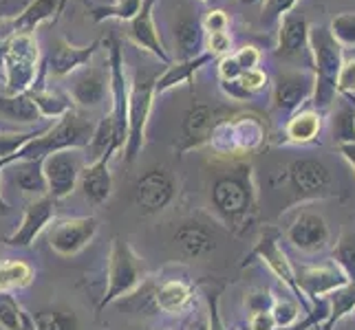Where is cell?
I'll return each mask as SVG.
<instances>
[{
	"mask_svg": "<svg viewBox=\"0 0 355 330\" xmlns=\"http://www.w3.org/2000/svg\"><path fill=\"white\" fill-rule=\"evenodd\" d=\"M265 139V126L259 117L254 115H239V117H221L212 128L207 145L225 156L234 154H250L254 152Z\"/></svg>",
	"mask_w": 355,
	"mask_h": 330,
	"instance_id": "8992f818",
	"label": "cell"
},
{
	"mask_svg": "<svg viewBox=\"0 0 355 330\" xmlns=\"http://www.w3.org/2000/svg\"><path fill=\"white\" fill-rule=\"evenodd\" d=\"M205 300H207V313H205L207 330H225V324L221 320V315H218V293H207Z\"/></svg>",
	"mask_w": 355,
	"mask_h": 330,
	"instance_id": "c3c4849f",
	"label": "cell"
},
{
	"mask_svg": "<svg viewBox=\"0 0 355 330\" xmlns=\"http://www.w3.org/2000/svg\"><path fill=\"white\" fill-rule=\"evenodd\" d=\"M239 82H241V86H243L245 91H250V93L254 95V93H259V91H263V89L267 86V73H265L263 68L243 71V73H241V77H239Z\"/></svg>",
	"mask_w": 355,
	"mask_h": 330,
	"instance_id": "f6af8a7d",
	"label": "cell"
},
{
	"mask_svg": "<svg viewBox=\"0 0 355 330\" xmlns=\"http://www.w3.org/2000/svg\"><path fill=\"white\" fill-rule=\"evenodd\" d=\"M336 89H338V95L345 97V100H353L355 97V59H345V62H342Z\"/></svg>",
	"mask_w": 355,
	"mask_h": 330,
	"instance_id": "b9f144b4",
	"label": "cell"
},
{
	"mask_svg": "<svg viewBox=\"0 0 355 330\" xmlns=\"http://www.w3.org/2000/svg\"><path fill=\"white\" fill-rule=\"evenodd\" d=\"M95 126L87 117L76 113V108L69 110L64 117H60L55 124L49 126L42 134L33 137L29 143H24L22 148L14 154V161L22 158H35L42 161L44 156L62 150H87L93 139Z\"/></svg>",
	"mask_w": 355,
	"mask_h": 330,
	"instance_id": "277c9868",
	"label": "cell"
},
{
	"mask_svg": "<svg viewBox=\"0 0 355 330\" xmlns=\"http://www.w3.org/2000/svg\"><path fill=\"white\" fill-rule=\"evenodd\" d=\"M298 0H265L263 5V22L265 24H274L283 16H287L289 11H293Z\"/></svg>",
	"mask_w": 355,
	"mask_h": 330,
	"instance_id": "ee69618b",
	"label": "cell"
},
{
	"mask_svg": "<svg viewBox=\"0 0 355 330\" xmlns=\"http://www.w3.org/2000/svg\"><path fill=\"white\" fill-rule=\"evenodd\" d=\"M241 5H259V3H263V0H239Z\"/></svg>",
	"mask_w": 355,
	"mask_h": 330,
	"instance_id": "9f6ffc18",
	"label": "cell"
},
{
	"mask_svg": "<svg viewBox=\"0 0 355 330\" xmlns=\"http://www.w3.org/2000/svg\"><path fill=\"white\" fill-rule=\"evenodd\" d=\"M212 59L214 57L210 53L203 51L201 55L192 57V59H179V62L168 64V68L155 82V95H164L170 89L181 86V84H192L194 75H197L205 64H210Z\"/></svg>",
	"mask_w": 355,
	"mask_h": 330,
	"instance_id": "cb8c5ba5",
	"label": "cell"
},
{
	"mask_svg": "<svg viewBox=\"0 0 355 330\" xmlns=\"http://www.w3.org/2000/svg\"><path fill=\"white\" fill-rule=\"evenodd\" d=\"M31 100L38 108L40 117L44 119H60L64 117L69 110H73V102H71V95L60 91V89H46L44 84H38L35 89L29 91Z\"/></svg>",
	"mask_w": 355,
	"mask_h": 330,
	"instance_id": "f1b7e54d",
	"label": "cell"
},
{
	"mask_svg": "<svg viewBox=\"0 0 355 330\" xmlns=\"http://www.w3.org/2000/svg\"><path fill=\"white\" fill-rule=\"evenodd\" d=\"M250 330H276V320L272 315V309H261V311H252L250 315Z\"/></svg>",
	"mask_w": 355,
	"mask_h": 330,
	"instance_id": "681fc988",
	"label": "cell"
},
{
	"mask_svg": "<svg viewBox=\"0 0 355 330\" xmlns=\"http://www.w3.org/2000/svg\"><path fill=\"white\" fill-rule=\"evenodd\" d=\"M355 311V282H349L329 295V315L322 330H331L340 320Z\"/></svg>",
	"mask_w": 355,
	"mask_h": 330,
	"instance_id": "e575fe53",
	"label": "cell"
},
{
	"mask_svg": "<svg viewBox=\"0 0 355 330\" xmlns=\"http://www.w3.org/2000/svg\"><path fill=\"white\" fill-rule=\"evenodd\" d=\"M33 330H80V324L71 313L42 311L33 317Z\"/></svg>",
	"mask_w": 355,
	"mask_h": 330,
	"instance_id": "74e56055",
	"label": "cell"
},
{
	"mask_svg": "<svg viewBox=\"0 0 355 330\" xmlns=\"http://www.w3.org/2000/svg\"><path fill=\"white\" fill-rule=\"evenodd\" d=\"M67 5H69V0H60V16L64 14V9H67Z\"/></svg>",
	"mask_w": 355,
	"mask_h": 330,
	"instance_id": "6f0895ef",
	"label": "cell"
},
{
	"mask_svg": "<svg viewBox=\"0 0 355 330\" xmlns=\"http://www.w3.org/2000/svg\"><path fill=\"white\" fill-rule=\"evenodd\" d=\"M342 48L329 27H309V55H311V73H313V106L320 113H327L338 100V73L345 62Z\"/></svg>",
	"mask_w": 355,
	"mask_h": 330,
	"instance_id": "3957f363",
	"label": "cell"
},
{
	"mask_svg": "<svg viewBox=\"0 0 355 330\" xmlns=\"http://www.w3.org/2000/svg\"><path fill=\"white\" fill-rule=\"evenodd\" d=\"M0 330H33V317L11 293H0Z\"/></svg>",
	"mask_w": 355,
	"mask_h": 330,
	"instance_id": "836d02e7",
	"label": "cell"
},
{
	"mask_svg": "<svg viewBox=\"0 0 355 330\" xmlns=\"http://www.w3.org/2000/svg\"><path fill=\"white\" fill-rule=\"evenodd\" d=\"M46 20H60V0H29L11 18V33H33Z\"/></svg>",
	"mask_w": 355,
	"mask_h": 330,
	"instance_id": "d4e9b609",
	"label": "cell"
},
{
	"mask_svg": "<svg viewBox=\"0 0 355 330\" xmlns=\"http://www.w3.org/2000/svg\"><path fill=\"white\" fill-rule=\"evenodd\" d=\"M336 148L342 154V158H345V161L351 165L353 174H355V141H351V143H340V145H336Z\"/></svg>",
	"mask_w": 355,
	"mask_h": 330,
	"instance_id": "f5cc1de1",
	"label": "cell"
},
{
	"mask_svg": "<svg viewBox=\"0 0 355 330\" xmlns=\"http://www.w3.org/2000/svg\"><path fill=\"white\" fill-rule=\"evenodd\" d=\"M100 220L95 216H78V218H62L55 225H51L46 234V242L51 251H55L62 258L78 255L82 249H87L97 236Z\"/></svg>",
	"mask_w": 355,
	"mask_h": 330,
	"instance_id": "8fae6325",
	"label": "cell"
},
{
	"mask_svg": "<svg viewBox=\"0 0 355 330\" xmlns=\"http://www.w3.org/2000/svg\"><path fill=\"white\" fill-rule=\"evenodd\" d=\"M141 7V0H115L113 5L106 7H95L93 9V20L104 22V20H132L137 16V11Z\"/></svg>",
	"mask_w": 355,
	"mask_h": 330,
	"instance_id": "8d00e7d4",
	"label": "cell"
},
{
	"mask_svg": "<svg viewBox=\"0 0 355 330\" xmlns=\"http://www.w3.org/2000/svg\"><path fill=\"white\" fill-rule=\"evenodd\" d=\"M278 242H280L278 231L276 229H265L263 236L259 238V242H256V247H254L250 258H261L269 266V271H272L287 288H291V293L296 295V300L302 304V306L309 309L307 302H304V297H302L300 288H298V284H296V268L291 266L287 253L283 251V247H280Z\"/></svg>",
	"mask_w": 355,
	"mask_h": 330,
	"instance_id": "7c38bea8",
	"label": "cell"
},
{
	"mask_svg": "<svg viewBox=\"0 0 355 330\" xmlns=\"http://www.w3.org/2000/svg\"><path fill=\"white\" fill-rule=\"evenodd\" d=\"M69 95L80 108H89L91 110V108L102 106V102L106 100V95H111V89H108L104 73L97 71L91 64V66H84L82 71L76 73L73 89H71Z\"/></svg>",
	"mask_w": 355,
	"mask_h": 330,
	"instance_id": "7402d4cb",
	"label": "cell"
},
{
	"mask_svg": "<svg viewBox=\"0 0 355 330\" xmlns=\"http://www.w3.org/2000/svg\"><path fill=\"white\" fill-rule=\"evenodd\" d=\"M194 288L188 282H183V279H168V282H164L155 291V306L162 313L177 315L190 306Z\"/></svg>",
	"mask_w": 355,
	"mask_h": 330,
	"instance_id": "83f0119b",
	"label": "cell"
},
{
	"mask_svg": "<svg viewBox=\"0 0 355 330\" xmlns=\"http://www.w3.org/2000/svg\"><path fill=\"white\" fill-rule=\"evenodd\" d=\"M353 313H355V311H353Z\"/></svg>",
	"mask_w": 355,
	"mask_h": 330,
	"instance_id": "91938a15",
	"label": "cell"
},
{
	"mask_svg": "<svg viewBox=\"0 0 355 330\" xmlns=\"http://www.w3.org/2000/svg\"><path fill=\"white\" fill-rule=\"evenodd\" d=\"M155 82L153 75H137L128 91V132L124 156L126 163H132L146 145V128H148L153 102H155Z\"/></svg>",
	"mask_w": 355,
	"mask_h": 330,
	"instance_id": "52a82bcc",
	"label": "cell"
},
{
	"mask_svg": "<svg viewBox=\"0 0 355 330\" xmlns=\"http://www.w3.org/2000/svg\"><path fill=\"white\" fill-rule=\"evenodd\" d=\"M313 73L309 71H285L276 75L272 100L274 108L280 113H298V110L311 100L313 95Z\"/></svg>",
	"mask_w": 355,
	"mask_h": 330,
	"instance_id": "4fadbf2b",
	"label": "cell"
},
{
	"mask_svg": "<svg viewBox=\"0 0 355 330\" xmlns=\"http://www.w3.org/2000/svg\"><path fill=\"white\" fill-rule=\"evenodd\" d=\"M296 284L302 293V297L307 295L309 300L318 302L322 297H329L334 291L349 284L347 275L340 271L336 262L324 264H311L296 268Z\"/></svg>",
	"mask_w": 355,
	"mask_h": 330,
	"instance_id": "9a60e30c",
	"label": "cell"
},
{
	"mask_svg": "<svg viewBox=\"0 0 355 330\" xmlns=\"http://www.w3.org/2000/svg\"><path fill=\"white\" fill-rule=\"evenodd\" d=\"M218 119L221 117L216 115L212 106L194 104L186 113V117H183V145L179 148V152L199 150L201 145H207L212 128L216 126Z\"/></svg>",
	"mask_w": 355,
	"mask_h": 330,
	"instance_id": "44dd1931",
	"label": "cell"
},
{
	"mask_svg": "<svg viewBox=\"0 0 355 330\" xmlns=\"http://www.w3.org/2000/svg\"><path fill=\"white\" fill-rule=\"evenodd\" d=\"M35 277V271L24 260H5L0 262V293H14L27 288Z\"/></svg>",
	"mask_w": 355,
	"mask_h": 330,
	"instance_id": "1f68e13d",
	"label": "cell"
},
{
	"mask_svg": "<svg viewBox=\"0 0 355 330\" xmlns=\"http://www.w3.org/2000/svg\"><path fill=\"white\" fill-rule=\"evenodd\" d=\"M287 240L291 247L304 253H318L324 251L331 240V231H329L327 220L320 214L313 212H300L293 223L287 227Z\"/></svg>",
	"mask_w": 355,
	"mask_h": 330,
	"instance_id": "e0dca14e",
	"label": "cell"
},
{
	"mask_svg": "<svg viewBox=\"0 0 355 330\" xmlns=\"http://www.w3.org/2000/svg\"><path fill=\"white\" fill-rule=\"evenodd\" d=\"M241 66L239 62L234 59V55H223L221 59H218V77H221V82H234L241 77Z\"/></svg>",
	"mask_w": 355,
	"mask_h": 330,
	"instance_id": "f907efd6",
	"label": "cell"
},
{
	"mask_svg": "<svg viewBox=\"0 0 355 330\" xmlns=\"http://www.w3.org/2000/svg\"><path fill=\"white\" fill-rule=\"evenodd\" d=\"M53 218H55V201L49 196V194H44V196L31 201L24 207L18 229L5 242L9 247H16V249H29Z\"/></svg>",
	"mask_w": 355,
	"mask_h": 330,
	"instance_id": "5bb4252c",
	"label": "cell"
},
{
	"mask_svg": "<svg viewBox=\"0 0 355 330\" xmlns=\"http://www.w3.org/2000/svg\"><path fill=\"white\" fill-rule=\"evenodd\" d=\"M272 315H274V320H276V326L278 328H289L293 322L298 320V315H300V306L296 302H291L287 297H276L272 295Z\"/></svg>",
	"mask_w": 355,
	"mask_h": 330,
	"instance_id": "60d3db41",
	"label": "cell"
},
{
	"mask_svg": "<svg viewBox=\"0 0 355 330\" xmlns=\"http://www.w3.org/2000/svg\"><path fill=\"white\" fill-rule=\"evenodd\" d=\"M221 89H223V93L230 97V100H236V102L250 100V97H252L250 91H245V89L241 86V82H239V80H234V82H221Z\"/></svg>",
	"mask_w": 355,
	"mask_h": 330,
	"instance_id": "816d5d0a",
	"label": "cell"
},
{
	"mask_svg": "<svg viewBox=\"0 0 355 330\" xmlns=\"http://www.w3.org/2000/svg\"><path fill=\"white\" fill-rule=\"evenodd\" d=\"M201 24H203V31H205V33L227 31V27H230V16L225 14L223 9H212L210 14H207V16L201 20Z\"/></svg>",
	"mask_w": 355,
	"mask_h": 330,
	"instance_id": "bcb514c9",
	"label": "cell"
},
{
	"mask_svg": "<svg viewBox=\"0 0 355 330\" xmlns=\"http://www.w3.org/2000/svg\"><path fill=\"white\" fill-rule=\"evenodd\" d=\"M0 115L11 121H18V124H38V119H40V113L29 93L0 95Z\"/></svg>",
	"mask_w": 355,
	"mask_h": 330,
	"instance_id": "4dcf8cb0",
	"label": "cell"
},
{
	"mask_svg": "<svg viewBox=\"0 0 355 330\" xmlns=\"http://www.w3.org/2000/svg\"><path fill=\"white\" fill-rule=\"evenodd\" d=\"M0 68H3L5 93L22 95L42 84L44 68L40 48L33 33H11L0 44Z\"/></svg>",
	"mask_w": 355,
	"mask_h": 330,
	"instance_id": "7a4b0ae2",
	"label": "cell"
},
{
	"mask_svg": "<svg viewBox=\"0 0 355 330\" xmlns=\"http://www.w3.org/2000/svg\"><path fill=\"white\" fill-rule=\"evenodd\" d=\"M97 51H100V40L91 42L89 46H76L69 40L60 38L53 44L49 57L42 62V68L53 77H67L71 73L82 71L84 66H91V59Z\"/></svg>",
	"mask_w": 355,
	"mask_h": 330,
	"instance_id": "2e32d148",
	"label": "cell"
},
{
	"mask_svg": "<svg viewBox=\"0 0 355 330\" xmlns=\"http://www.w3.org/2000/svg\"><path fill=\"white\" fill-rule=\"evenodd\" d=\"M177 181L166 167H150L132 187V203L144 216L162 214L175 201Z\"/></svg>",
	"mask_w": 355,
	"mask_h": 330,
	"instance_id": "9c48e42d",
	"label": "cell"
},
{
	"mask_svg": "<svg viewBox=\"0 0 355 330\" xmlns=\"http://www.w3.org/2000/svg\"><path fill=\"white\" fill-rule=\"evenodd\" d=\"M334 262L347 275L349 282H355V229L345 231L334 247Z\"/></svg>",
	"mask_w": 355,
	"mask_h": 330,
	"instance_id": "d590c367",
	"label": "cell"
},
{
	"mask_svg": "<svg viewBox=\"0 0 355 330\" xmlns=\"http://www.w3.org/2000/svg\"><path fill=\"white\" fill-rule=\"evenodd\" d=\"M9 165H11L9 158H0V176H3V169L9 167ZM7 212H9V205H7V201L3 199V192H0V214H7Z\"/></svg>",
	"mask_w": 355,
	"mask_h": 330,
	"instance_id": "11a10c76",
	"label": "cell"
},
{
	"mask_svg": "<svg viewBox=\"0 0 355 330\" xmlns=\"http://www.w3.org/2000/svg\"><path fill=\"white\" fill-rule=\"evenodd\" d=\"M276 55L283 59H293L300 55H309V22L302 14L289 11L287 16L278 20V42H276Z\"/></svg>",
	"mask_w": 355,
	"mask_h": 330,
	"instance_id": "d6986e66",
	"label": "cell"
},
{
	"mask_svg": "<svg viewBox=\"0 0 355 330\" xmlns=\"http://www.w3.org/2000/svg\"><path fill=\"white\" fill-rule=\"evenodd\" d=\"M287 172H289V187L296 201H322L338 194L331 169L320 158H311V156L296 158L289 165Z\"/></svg>",
	"mask_w": 355,
	"mask_h": 330,
	"instance_id": "ba28073f",
	"label": "cell"
},
{
	"mask_svg": "<svg viewBox=\"0 0 355 330\" xmlns=\"http://www.w3.org/2000/svg\"><path fill=\"white\" fill-rule=\"evenodd\" d=\"M49 126L38 130H27V132H0V158H9L14 163V154L22 148L24 143H29L33 137L42 134Z\"/></svg>",
	"mask_w": 355,
	"mask_h": 330,
	"instance_id": "ab89813d",
	"label": "cell"
},
{
	"mask_svg": "<svg viewBox=\"0 0 355 330\" xmlns=\"http://www.w3.org/2000/svg\"><path fill=\"white\" fill-rule=\"evenodd\" d=\"M115 152L106 150L100 158H95L89 165H84L80 174V190L91 205L100 207L104 205L113 194V174H111V161Z\"/></svg>",
	"mask_w": 355,
	"mask_h": 330,
	"instance_id": "ac0fdd59",
	"label": "cell"
},
{
	"mask_svg": "<svg viewBox=\"0 0 355 330\" xmlns=\"http://www.w3.org/2000/svg\"><path fill=\"white\" fill-rule=\"evenodd\" d=\"M334 40L342 48H355V11H342L329 24Z\"/></svg>",
	"mask_w": 355,
	"mask_h": 330,
	"instance_id": "f35d334b",
	"label": "cell"
},
{
	"mask_svg": "<svg viewBox=\"0 0 355 330\" xmlns=\"http://www.w3.org/2000/svg\"><path fill=\"white\" fill-rule=\"evenodd\" d=\"M84 169L82 150H62L42 158V172L46 178L49 196L53 201H62L76 192L80 174Z\"/></svg>",
	"mask_w": 355,
	"mask_h": 330,
	"instance_id": "30bf717a",
	"label": "cell"
},
{
	"mask_svg": "<svg viewBox=\"0 0 355 330\" xmlns=\"http://www.w3.org/2000/svg\"><path fill=\"white\" fill-rule=\"evenodd\" d=\"M205 51L212 57H223L232 53V35L227 31L205 33Z\"/></svg>",
	"mask_w": 355,
	"mask_h": 330,
	"instance_id": "7bdbcfd3",
	"label": "cell"
},
{
	"mask_svg": "<svg viewBox=\"0 0 355 330\" xmlns=\"http://www.w3.org/2000/svg\"><path fill=\"white\" fill-rule=\"evenodd\" d=\"M234 55V59L239 62V66H241V71H250V68H259V64H261V51L256 46H243V48H239L236 53H232Z\"/></svg>",
	"mask_w": 355,
	"mask_h": 330,
	"instance_id": "7dc6e473",
	"label": "cell"
},
{
	"mask_svg": "<svg viewBox=\"0 0 355 330\" xmlns=\"http://www.w3.org/2000/svg\"><path fill=\"white\" fill-rule=\"evenodd\" d=\"M175 244H177V249L181 251L183 258L199 260L210 251H214L216 240H214V234L205 225H201V223H183L175 231Z\"/></svg>",
	"mask_w": 355,
	"mask_h": 330,
	"instance_id": "603a6c76",
	"label": "cell"
},
{
	"mask_svg": "<svg viewBox=\"0 0 355 330\" xmlns=\"http://www.w3.org/2000/svg\"><path fill=\"white\" fill-rule=\"evenodd\" d=\"M331 137L336 145L355 141V102L345 97L338 102V108L331 113Z\"/></svg>",
	"mask_w": 355,
	"mask_h": 330,
	"instance_id": "d6a6232c",
	"label": "cell"
},
{
	"mask_svg": "<svg viewBox=\"0 0 355 330\" xmlns=\"http://www.w3.org/2000/svg\"><path fill=\"white\" fill-rule=\"evenodd\" d=\"M203 3H207V5H212V9L218 5V3H221V0H203Z\"/></svg>",
	"mask_w": 355,
	"mask_h": 330,
	"instance_id": "680465c9",
	"label": "cell"
},
{
	"mask_svg": "<svg viewBox=\"0 0 355 330\" xmlns=\"http://www.w3.org/2000/svg\"><path fill=\"white\" fill-rule=\"evenodd\" d=\"M322 132V113L315 108H307V110H298L293 113L287 124H285V141L287 143H311L320 137Z\"/></svg>",
	"mask_w": 355,
	"mask_h": 330,
	"instance_id": "4316f807",
	"label": "cell"
},
{
	"mask_svg": "<svg viewBox=\"0 0 355 330\" xmlns=\"http://www.w3.org/2000/svg\"><path fill=\"white\" fill-rule=\"evenodd\" d=\"M11 165H14L16 185L24 194H31V196H35V199L49 194L46 178L42 172V161H35V158H22V161H14Z\"/></svg>",
	"mask_w": 355,
	"mask_h": 330,
	"instance_id": "f546056e",
	"label": "cell"
},
{
	"mask_svg": "<svg viewBox=\"0 0 355 330\" xmlns=\"http://www.w3.org/2000/svg\"><path fill=\"white\" fill-rule=\"evenodd\" d=\"M155 0H141V7L137 11V16L130 20V38L132 42L137 44L144 51L153 53L159 62H164L166 66L173 64L168 51L164 48V42L159 38V31H157V24H155Z\"/></svg>",
	"mask_w": 355,
	"mask_h": 330,
	"instance_id": "ffe728a7",
	"label": "cell"
},
{
	"mask_svg": "<svg viewBox=\"0 0 355 330\" xmlns=\"http://www.w3.org/2000/svg\"><path fill=\"white\" fill-rule=\"evenodd\" d=\"M210 196L214 210L230 227H248L256 214V196H259L252 165L239 163L232 167V172L218 176Z\"/></svg>",
	"mask_w": 355,
	"mask_h": 330,
	"instance_id": "6da1fadb",
	"label": "cell"
},
{
	"mask_svg": "<svg viewBox=\"0 0 355 330\" xmlns=\"http://www.w3.org/2000/svg\"><path fill=\"white\" fill-rule=\"evenodd\" d=\"M20 14V7L16 0H0V18H16Z\"/></svg>",
	"mask_w": 355,
	"mask_h": 330,
	"instance_id": "db71d44e",
	"label": "cell"
},
{
	"mask_svg": "<svg viewBox=\"0 0 355 330\" xmlns=\"http://www.w3.org/2000/svg\"><path fill=\"white\" fill-rule=\"evenodd\" d=\"M175 44L179 59H192L205 51V31L201 18L183 16L175 27Z\"/></svg>",
	"mask_w": 355,
	"mask_h": 330,
	"instance_id": "484cf974",
	"label": "cell"
},
{
	"mask_svg": "<svg viewBox=\"0 0 355 330\" xmlns=\"http://www.w3.org/2000/svg\"><path fill=\"white\" fill-rule=\"evenodd\" d=\"M146 277L144 262L132 251L126 238L115 236L108 253V271H106V291L97 304V311H104L108 304H113L126 295H132L139 288Z\"/></svg>",
	"mask_w": 355,
	"mask_h": 330,
	"instance_id": "5b68a950",
	"label": "cell"
}]
</instances>
